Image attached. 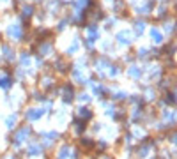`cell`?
I'll return each instance as SVG.
<instances>
[{
	"label": "cell",
	"mask_w": 177,
	"mask_h": 159,
	"mask_svg": "<svg viewBox=\"0 0 177 159\" xmlns=\"http://www.w3.org/2000/svg\"><path fill=\"white\" fill-rule=\"evenodd\" d=\"M0 87H9V80H7V78L0 80Z\"/></svg>",
	"instance_id": "6da1fadb"
}]
</instances>
